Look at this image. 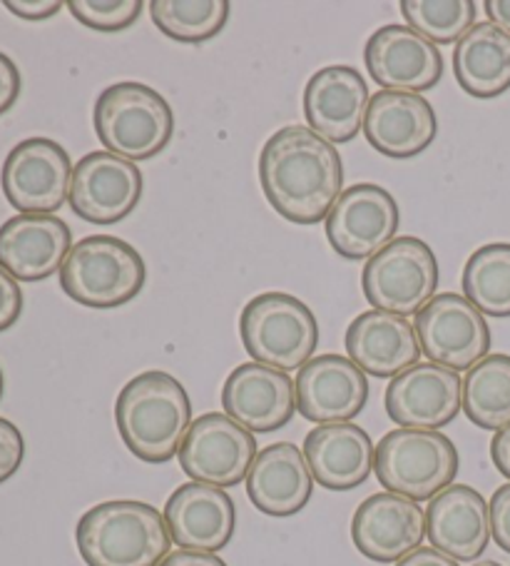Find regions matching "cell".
I'll return each mask as SVG.
<instances>
[{"instance_id":"6da1fadb","label":"cell","mask_w":510,"mask_h":566,"mask_svg":"<svg viewBox=\"0 0 510 566\" xmlns=\"http://www.w3.org/2000/svg\"><path fill=\"white\" fill-rule=\"evenodd\" d=\"M264 198L284 220L317 224L341 198L344 165L329 140L311 128L289 125L272 135L259 155Z\"/></svg>"},{"instance_id":"7a4b0ae2","label":"cell","mask_w":510,"mask_h":566,"mask_svg":"<svg viewBox=\"0 0 510 566\" xmlns=\"http://www.w3.org/2000/svg\"><path fill=\"white\" fill-rule=\"evenodd\" d=\"M115 422L125 447L147 464H164L180 454L192 427L188 389L178 377L150 369L123 387Z\"/></svg>"},{"instance_id":"3957f363","label":"cell","mask_w":510,"mask_h":566,"mask_svg":"<svg viewBox=\"0 0 510 566\" xmlns=\"http://www.w3.org/2000/svg\"><path fill=\"white\" fill-rule=\"evenodd\" d=\"M75 542L87 566H160L170 556L172 536L155 506L115 500L81 516Z\"/></svg>"},{"instance_id":"277c9868","label":"cell","mask_w":510,"mask_h":566,"mask_svg":"<svg viewBox=\"0 0 510 566\" xmlns=\"http://www.w3.org/2000/svg\"><path fill=\"white\" fill-rule=\"evenodd\" d=\"M95 133L107 153L130 163L150 160L172 140L174 113L164 97L142 83H115L97 95Z\"/></svg>"},{"instance_id":"5b68a950","label":"cell","mask_w":510,"mask_h":566,"mask_svg":"<svg viewBox=\"0 0 510 566\" xmlns=\"http://www.w3.org/2000/svg\"><path fill=\"white\" fill-rule=\"evenodd\" d=\"M240 335L254 363L294 373L317 353L319 322L294 295L262 292L242 310Z\"/></svg>"},{"instance_id":"8992f818","label":"cell","mask_w":510,"mask_h":566,"mask_svg":"<svg viewBox=\"0 0 510 566\" xmlns=\"http://www.w3.org/2000/svg\"><path fill=\"white\" fill-rule=\"evenodd\" d=\"M147 280L145 260L130 242L93 235L73 245L61 270V287L77 305L113 310L140 295Z\"/></svg>"},{"instance_id":"52a82bcc","label":"cell","mask_w":510,"mask_h":566,"mask_svg":"<svg viewBox=\"0 0 510 566\" xmlns=\"http://www.w3.org/2000/svg\"><path fill=\"white\" fill-rule=\"evenodd\" d=\"M376 480L386 492L428 502L454 484L458 449L428 429H394L376 444Z\"/></svg>"},{"instance_id":"ba28073f","label":"cell","mask_w":510,"mask_h":566,"mask_svg":"<svg viewBox=\"0 0 510 566\" xmlns=\"http://www.w3.org/2000/svg\"><path fill=\"white\" fill-rule=\"evenodd\" d=\"M361 287L374 310L394 315H418L438 287V262L434 250L418 238H396L361 272Z\"/></svg>"},{"instance_id":"9c48e42d","label":"cell","mask_w":510,"mask_h":566,"mask_svg":"<svg viewBox=\"0 0 510 566\" xmlns=\"http://www.w3.org/2000/svg\"><path fill=\"white\" fill-rule=\"evenodd\" d=\"M416 335L431 363L466 373L490 353L486 315L466 295L440 292L416 315Z\"/></svg>"},{"instance_id":"30bf717a","label":"cell","mask_w":510,"mask_h":566,"mask_svg":"<svg viewBox=\"0 0 510 566\" xmlns=\"http://www.w3.org/2000/svg\"><path fill=\"white\" fill-rule=\"evenodd\" d=\"M73 163L51 138H28L8 153L0 172L6 200L21 214H53L71 200Z\"/></svg>"},{"instance_id":"8fae6325","label":"cell","mask_w":510,"mask_h":566,"mask_svg":"<svg viewBox=\"0 0 510 566\" xmlns=\"http://www.w3.org/2000/svg\"><path fill=\"white\" fill-rule=\"evenodd\" d=\"M257 454L249 429L227 415L210 412L192 422L180 449V467L192 482L227 490L247 480Z\"/></svg>"},{"instance_id":"7c38bea8","label":"cell","mask_w":510,"mask_h":566,"mask_svg":"<svg viewBox=\"0 0 510 566\" xmlns=\"http://www.w3.org/2000/svg\"><path fill=\"white\" fill-rule=\"evenodd\" d=\"M399 202L379 185L361 182L341 192L327 218V240L347 260H371L399 232Z\"/></svg>"},{"instance_id":"4fadbf2b","label":"cell","mask_w":510,"mask_h":566,"mask_svg":"<svg viewBox=\"0 0 510 566\" xmlns=\"http://www.w3.org/2000/svg\"><path fill=\"white\" fill-rule=\"evenodd\" d=\"M142 198V172L135 163L107 150L87 153L75 165L71 208L93 224H115L130 214Z\"/></svg>"},{"instance_id":"5bb4252c","label":"cell","mask_w":510,"mask_h":566,"mask_svg":"<svg viewBox=\"0 0 510 566\" xmlns=\"http://www.w3.org/2000/svg\"><path fill=\"white\" fill-rule=\"evenodd\" d=\"M384 405L389 417L404 429L438 432L464 409V382L448 367L414 365L391 379Z\"/></svg>"},{"instance_id":"9a60e30c","label":"cell","mask_w":510,"mask_h":566,"mask_svg":"<svg viewBox=\"0 0 510 566\" xmlns=\"http://www.w3.org/2000/svg\"><path fill=\"white\" fill-rule=\"evenodd\" d=\"M297 409L317 424L351 422L369 399V379L349 357L319 355L299 369Z\"/></svg>"},{"instance_id":"2e32d148","label":"cell","mask_w":510,"mask_h":566,"mask_svg":"<svg viewBox=\"0 0 510 566\" xmlns=\"http://www.w3.org/2000/svg\"><path fill=\"white\" fill-rule=\"evenodd\" d=\"M426 536V514L418 502L394 492L371 494L351 520V539L371 562L396 564L418 549Z\"/></svg>"},{"instance_id":"e0dca14e","label":"cell","mask_w":510,"mask_h":566,"mask_svg":"<svg viewBox=\"0 0 510 566\" xmlns=\"http://www.w3.org/2000/svg\"><path fill=\"white\" fill-rule=\"evenodd\" d=\"M366 71L384 91L424 93L444 75L438 48L408 25H384L369 38Z\"/></svg>"},{"instance_id":"ac0fdd59","label":"cell","mask_w":510,"mask_h":566,"mask_svg":"<svg viewBox=\"0 0 510 566\" xmlns=\"http://www.w3.org/2000/svg\"><path fill=\"white\" fill-rule=\"evenodd\" d=\"M224 415L254 434L287 427L297 412V389L291 377L259 363L240 365L222 387Z\"/></svg>"},{"instance_id":"d6986e66","label":"cell","mask_w":510,"mask_h":566,"mask_svg":"<svg viewBox=\"0 0 510 566\" xmlns=\"http://www.w3.org/2000/svg\"><path fill=\"white\" fill-rule=\"evenodd\" d=\"M369 87L359 71L349 65H329L314 73L304 91V115L309 128L323 140L349 143L364 128Z\"/></svg>"},{"instance_id":"ffe728a7","label":"cell","mask_w":510,"mask_h":566,"mask_svg":"<svg viewBox=\"0 0 510 566\" xmlns=\"http://www.w3.org/2000/svg\"><path fill=\"white\" fill-rule=\"evenodd\" d=\"M164 522L172 542L188 552L214 554L232 542L237 506L220 486L190 482L178 486L164 504Z\"/></svg>"},{"instance_id":"44dd1931","label":"cell","mask_w":510,"mask_h":566,"mask_svg":"<svg viewBox=\"0 0 510 566\" xmlns=\"http://www.w3.org/2000/svg\"><path fill=\"white\" fill-rule=\"evenodd\" d=\"M73 250V232L57 214H15L0 224V268L21 282L61 272Z\"/></svg>"},{"instance_id":"7402d4cb","label":"cell","mask_w":510,"mask_h":566,"mask_svg":"<svg viewBox=\"0 0 510 566\" xmlns=\"http://www.w3.org/2000/svg\"><path fill=\"white\" fill-rule=\"evenodd\" d=\"M438 120L421 93L379 91L371 97L364 135L371 148L386 158H416L436 140Z\"/></svg>"},{"instance_id":"603a6c76","label":"cell","mask_w":510,"mask_h":566,"mask_svg":"<svg viewBox=\"0 0 510 566\" xmlns=\"http://www.w3.org/2000/svg\"><path fill=\"white\" fill-rule=\"evenodd\" d=\"M349 359L366 375L399 377L418 365L421 343L416 327L406 317L384 310H369L347 329Z\"/></svg>"},{"instance_id":"cb8c5ba5","label":"cell","mask_w":510,"mask_h":566,"mask_svg":"<svg viewBox=\"0 0 510 566\" xmlns=\"http://www.w3.org/2000/svg\"><path fill=\"white\" fill-rule=\"evenodd\" d=\"M304 457L311 476L323 490L349 492L374 472L376 449L359 424H319L304 439Z\"/></svg>"},{"instance_id":"d4e9b609","label":"cell","mask_w":510,"mask_h":566,"mask_svg":"<svg viewBox=\"0 0 510 566\" xmlns=\"http://www.w3.org/2000/svg\"><path fill=\"white\" fill-rule=\"evenodd\" d=\"M426 534L434 549L456 562H476L490 542V510L468 484H450L426 510Z\"/></svg>"},{"instance_id":"484cf974","label":"cell","mask_w":510,"mask_h":566,"mask_svg":"<svg viewBox=\"0 0 510 566\" xmlns=\"http://www.w3.org/2000/svg\"><path fill=\"white\" fill-rule=\"evenodd\" d=\"M311 492L307 457L291 442L264 447L247 474L249 500L267 516H294L309 504Z\"/></svg>"},{"instance_id":"4316f807","label":"cell","mask_w":510,"mask_h":566,"mask_svg":"<svg viewBox=\"0 0 510 566\" xmlns=\"http://www.w3.org/2000/svg\"><path fill=\"white\" fill-rule=\"evenodd\" d=\"M458 85L474 97H498L510 87V35L493 23H476L454 53Z\"/></svg>"},{"instance_id":"83f0119b","label":"cell","mask_w":510,"mask_h":566,"mask_svg":"<svg viewBox=\"0 0 510 566\" xmlns=\"http://www.w3.org/2000/svg\"><path fill=\"white\" fill-rule=\"evenodd\" d=\"M464 412L480 429L510 427V357L488 355L464 379Z\"/></svg>"},{"instance_id":"f1b7e54d","label":"cell","mask_w":510,"mask_h":566,"mask_svg":"<svg viewBox=\"0 0 510 566\" xmlns=\"http://www.w3.org/2000/svg\"><path fill=\"white\" fill-rule=\"evenodd\" d=\"M466 300L490 317H510V245L478 248L464 268Z\"/></svg>"},{"instance_id":"f546056e","label":"cell","mask_w":510,"mask_h":566,"mask_svg":"<svg viewBox=\"0 0 510 566\" xmlns=\"http://www.w3.org/2000/svg\"><path fill=\"white\" fill-rule=\"evenodd\" d=\"M152 23L180 43H204L222 33L230 18L227 0H152Z\"/></svg>"},{"instance_id":"4dcf8cb0","label":"cell","mask_w":510,"mask_h":566,"mask_svg":"<svg viewBox=\"0 0 510 566\" xmlns=\"http://www.w3.org/2000/svg\"><path fill=\"white\" fill-rule=\"evenodd\" d=\"M408 28L434 45H450L476 25L474 0H404L401 3Z\"/></svg>"},{"instance_id":"1f68e13d","label":"cell","mask_w":510,"mask_h":566,"mask_svg":"<svg viewBox=\"0 0 510 566\" xmlns=\"http://www.w3.org/2000/svg\"><path fill=\"white\" fill-rule=\"evenodd\" d=\"M71 13L100 33L127 31L142 13V0H71Z\"/></svg>"},{"instance_id":"d6a6232c","label":"cell","mask_w":510,"mask_h":566,"mask_svg":"<svg viewBox=\"0 0 510 566\" xmlns=\"http://www.w3.org/2000/svg\"><path fill=\"white\" fill-rule=\"evenodd\" d=\"M25 457V442L21 429L0 417V484L11 480L21 470Z\"/></svg>"},{"instance_id":"836d02e7","label":"cell","mask_w":510,"mask_h":566,"mask_svg":"<svg viewBox=\"0 0 510 566\" xmlns=\"http://www.w3.org/2000/svg\"><path fill=\"white\" fill-rule=\"evenodd\" d=\"M490 536H493L496 544L510 554V484L498 486L490 496Z\"/></svg>"},{"instance_id":"e575fe53","label":"cell","mask_w":510,"mask_h":566,"mask_svg":"<svg viewBox=\"0 0 510 566\" xmlns=\"http://www.w3.org/2000/svg\"><path fill=\"white\" fill-rule=\"evenodd\" d=\"M23 312V290L18 280L0 268V332L13 327Z\"/></svg>"},{"instance_id":"d590c367","label":"cell","mask_w":510,"mask_h":566,"mask_svg":"<svg viewBox=\"0 0 510 566\" xmlns=\"http://www.w3.org/2000/svg\"><path fill=\"white\" fill-rule=\"evenodd\" d=\"M18 95H21V73L11 57L0 53V115L11 111Z\"/></svg>"},{"instance_id":"8d00e7d4","label":"cell","mask_w":510,"mask_h":566,"mask_svg":"<svg viewBox=\"0 0 510 566\" xmlns=\"http://www.w3.org/2000/svg\"><path fill=\"white\" fill-rule=\"evenodd\" d=\"M3 6L23 21H47L63 8L61 0H6Z\"/></svg>"},{"instance_id":"74e56055","label":"cell","mask_w":510,"mask_h":566,"mask_svg":"<svg viewBox=\"0 0 510 566\" xmlns=\"http://www.w3.org/2000/svg\"><path fill=\"white\" fill-rule=\"evenodd\" d=\"M396 566H458V562L450 559L444 552L434 549V546H418L416 552H411L404 559L396 562Z\"/></svg>"},{"instance_id":"f35d334b","label":"cell","mask_w":510,"mask_h":566,"mask_svg":"<svg viewBox=\"0 0 510 566\" xmlns=\"http://www.w3.org/2000/svg\"><path fill=\"white\" fill-rule=\"evenodd\" d=\"M160 566H227L217 554H208V552H170V556L160 564Z\"/></svg>"},{"instance_id":"ab89813d","label":"cell","mask_w":510,"mask_h":566,"mask_svg":"<svg viewBox=\"0 0 510 566\" xmlns=\"http://www.w3.org/2000/svg\"><path fill=\"white\" fill-rule=\"evenodd\" d=\"M490 460H493L496 470L510 480V427L496 432L493 442H490Z\"/></svg>"},{"instance_id":"60d3db41","label":"cell","mask_w":510,"mask_h":566,"mask_svg":"<svg viewBox=\"0 0 510 566\" xmlns=\"http://www.w3.org/2000/svg\"><path fill=\"white\" fill-rule=\"evenodd\" d=\"M488 23L498 25L510 35V0H486Z\"/></svg>"},{"instance_id":"b9f144b4","label":"cell","mask_w":510,"mask_h":566,"mask_svg":"<svg viewBox=\"0 0 510 566\" xmlns=\"http://www.w3.org/2000/svg\"><path fill=\"white\" fill-rule=\"evenodd\" d=\"M474 566H503V564H498V562H478Z\"/></svg>"},{"instance_id":"7bdbcfd3","label":"cell","mask_w":510,"mask_h":566,"mask_svg":"<svg viewBox=\"0 0 510 566\" xmlns=\"http://www.w3.org/2000/svg\"><path fill=\"white\" fill-rule=\"evenodd\" d=\"M3 387H6V382H3V369H0V399H3Z\"/></svg>"}]
</instances>
